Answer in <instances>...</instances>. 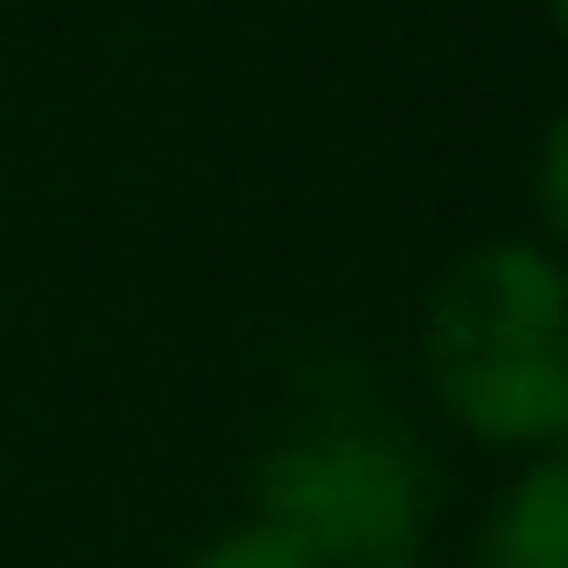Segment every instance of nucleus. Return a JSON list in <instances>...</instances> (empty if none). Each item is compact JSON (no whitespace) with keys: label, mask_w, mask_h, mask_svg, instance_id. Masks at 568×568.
<instances>
[{"label":"nucleus","mask_w":568,"mask_h":568,"mask_svg":"<svg viewBox=\"0 0 568 568\" xmlns=\"http://www.w3.org/2000/svg\"><path fill=\"white\" fill-rule=\"evenodd\" d=\"M426 385L494 452L568 435V276L551 243H477L426 293Z\"/></svg>","instance_id":"obj_1"},{"label":"nucleus","mask_w":568,"mask_h":568,"mask_svg":"<svg viewBox=\"0 0 568 568\" xmlns=\"http://www.w3.org/2000/svg\"><path fill=\"white\" fill-rule=\"evenodd\" d=\"M260 518L318 568H393L426 527V468L393 426H302L260 460Z\"/></svg>","instance_id":"obj_2"},{"label":"nucleus","mask_w":568,"mask_h":568,"mask_svg":"<svg viewBox=\"0 0 568 568\" xmlns=\"http://www.w3.org/2000/svg\"><path fill=\"white\" fill-rule=\"evenodd\" d=\"M477 568H568V468L560 452H535L527 477L494 501L477 535Z\"/></svg>","instance_id":"obj_3"},{"label":"nucleus","mask_w":568,"mask_h":568,"mask_svg":"<svg viewBox=\"0 0 568 568\" xmlns=\"http://www.w3.org/2000/svg\"><path fill=\"white\" fill-rule=\"evenodd\" d=\"M193 568H318L302 544L284 527H267V518H251V527H234V535H217L210 551H201Z\"/></svg>","instance_id":"obj_4"},{"label":"nucleus","mask_w":568,"mask_h":568,"mask_svg":"<svg viewBox=\"0 0 568 568\" xmlns=\"http://www.w3.org/2000/svg\"><path fill=\"white\" fill-rule=\"evenodd\" d=\"M560 160H568V134L551 125L544 134V168H535V184H544V234H560L568 226V193H560Z\"/></svg>","instance_id":"obj_5"},{"label":"nucleus","mask_w":568,"mask_h":568,"mask_svg":"<svg viewBox=\"0 0 568 568\" xmlns=\"http://www.w3.org/2000/svg\"><path fill=\"white\" fill-rule=\"evenodd\" d=\"M393 568H409V560H393Z\"/></svg>","instance_id":"obj_6"}]
</instances>
